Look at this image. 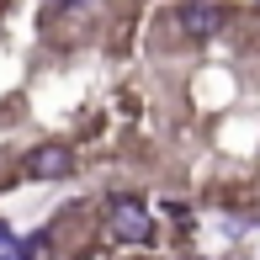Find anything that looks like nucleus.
I'll use <instances>...</instances> for the list:
<instances>
[{
	"instance_id": "f03ea898",
	"label": "nucleus",
	"mask_w": 260,
	"mask_h": 260,
	"mask_svg": "<svg viewBox=\"0 0 260 260\" xmlns=\"http://www.w3.org/2000/svg\"><path fill=\"white\" fill-rule=\"evenodd\" d=\"M27 175L32 181H64V175H75V149L69 144H38L27 154Z\"/></svg>"
},
{
	"instance_id": "20e7f679",
	"label": "nucleus",
	"mask_w": 260,
	"mask_h": 260,
	"mask_svg": "<svg viewBox=\"0 0 260 260\" xmlns=\"http://www.w3.org/2000/svg\"><path fill=\"white\" fill-rule=\"evenodd\" d=\"M0 244H11V229H6V223H0Z\"/></svg>"
},
{
	"instance_id": "f257e3e1",
	"label": "nucleus",
	"mask_w": 260,
	"mask_h": 260,
	"mask_svg": "<svg viewBox=\"0 0 260 260\" xmlns=\"http://www.w3.org/2000/svg\"><path fill=\"white\" fill-rule=\"evenodd\" d=\"M112 234L122 244H149L154 239V218H149V207L138 202V197H112Z\"/></svg>"
},
{
	"instance_id": "7ed1b4c3",
	"label": "nucleus",
	"mask_w": 260,
	"mask_h": 260,
	"mask_svg": "<svg viewBox=\"0 0 260 260\" xmlns=\"http://www.w3.org/2000/svg\"><path fill=\"white\" fill-rule=\"evenodd\" d=\"M181 27L191 32V38H212V32L223 27V11L207 6V0H186L181 6Z\"/></svg>"
}]
</instances>
